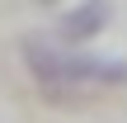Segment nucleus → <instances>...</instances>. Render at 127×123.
<instances>
[{"mask_svg":"<svg viewBox=\"0 0 127 123\" xmlns=\"http://www.w3.org/2000/svg\"><path fill=\"white\" fill-rule=\"evenodd\" d=\"M28 71L47 85H127V62L118 57H94V52H57L42 38H24Z\"/></svg>","mask_w":127,"mask_h":123,"instance_id":"nucleus-1","label":"nucleus"},{"mask_svg":"<svg viewBox=\"0 0 127 123\" xmlns=\"http://www.w3.org/2000/svg\"><path fill=\"white\" fill-rule=\"evenodd\" d=\"M108 14H113L108 5H75V9H66V14H61V24H57V38H61V43L75 52L85 38H94V33L108 24Z\"/></svg>","mask_w":127,"mask_h":123,"instance_id":"nucleus-2","label":"nucleus"}]
</instances>
